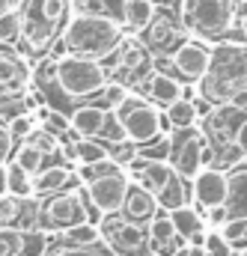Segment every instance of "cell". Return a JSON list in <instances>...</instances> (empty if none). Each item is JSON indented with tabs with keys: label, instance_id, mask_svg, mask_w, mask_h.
Here are the masks:
<instances>
[{
	"label": "cell",
	"instance_id": "obj_1",
	"mask_svg": "<svg viewBox=\"0 0 247 256\" xmlns=\"http://www.w3.org/2000/svg\"><path fill=\"white\" fill-rule=\"evenodd\" d=\"M194 92L208 104H232L238 92H247V42L220 39L212 42L208 72L194 84Z\"/></svg>",
	"mask_w": 247,
	"mask_h": 256
},
{
	"label": "cell",
	"instance_id": "obj_2",
	"mask_svg": "<svg viewBox=\"0 0 247 256\" xmlns=\"http://www.w3.org/2000/svg\"><path fill=\"white\" fill-rule=\"evenodd\" d=\"M122 36H125V27L120 21H114V18L72 12V18L66 21V27H62L57 42L62 45L66 54L104 63L116 51V45L122 42Z\"/></svg>",
	"mask_w": 247,
	"mask_h": 256
},
{
	"label": "cell",
	"instance_id": "obj_3",
	"mask_svg": "<svg viewBox=\"0 0 247 256\" xmlns=\"http://www.w3.org/2000/svg\"><path fill=\"white\" fill-rule=\"evenodd\" d=\"M21 15V45L30 57H45L72 18V0H15Z\"/></svg>",
	"mask_w": 247,
	"mask_h": 256
},
{
	"label": "cell",
	"instance_id": "obj_4",
	"mask_svg": "<svg viewBox=\"0 0 247 256\" xmlns=\"http://www.w3.org/2000/svg\"><path fill=\"white\" fill-rule=\"evenodd\" d=\"M125 170L131 173V179L137 185H143L146 191L155 194L158 206L164 212H173L179 206L194 202V194H190V182L182 179L170 161H152V158H143V155H131L125 161Z\"/></svg>",
	"mask_w": 247,
	"mask_h": 256
},
{
	"label": "cell",
	"instance_id": "obj_5",
	"mask_svg": "<svg viewBox=\"0 0 247 256\" xmlns=\"http://www.w3.org/2000/svg\"><path fill=\"white\" fill-rule=\"evenodd\" d=\"M242 0H182L179 24L188 36L202 42H220L236 33Z\"/></svg>",
	"mask_w": 247,
	"mask_h": 256
},
{
	"label": "cell",
	"instance_id": "obj_6",
	"mask_svg": "<svg viewBox=\"0 0 247 256\" xmlns=\"http://www.w3.org/2000/svg\"><path fill=\"white\" fill-rule=\"evenodd\" d=\"M114 116L122 126L125 140L134 149L137 146H146V143H152V140H158V137H164V134L173 131L170 122H167V116H164V108L152 104L137 90H128V96L114 108Z\"/></svg>",
	"mask_w": 247,
	"mask_h": 256
},
{
	"label": "cell",
	"instance_id": "obj_7",
	"mask_svg": "<svg viewBox=\"0 0 247 256\" xmlns=\"http://www.w3.org/2000/svg\"><path fill=\"white\" fill-rule=\"evenodd\" d=\"M57 86L62 90V96L74 104L80 102H92L102 96V90L108 86V68L98 60H86V57H74L66 54L57 60Z\"/></svg>",
	"mask_w": 247,
	"mask_h": 256
},
{
	"label": "cell",
	"instance_id": "obj_8",
	"mask_svg": "<svg viewBox=\"0 0 247 256\" xmlns=\"http://www.w3.org/2000/svg\"><path fill=\"white\" fill-rule=\"evenodd\" d=\"M104 68L110 80H120L128 90H140L143 80L152 74V51L143 45L140 36L125 33L116 51L104 60Z\"/></svg>",
	"mask_w": 247,
	"mask_h": 256
},
{
	"label": "cell",
	"instance_id": "obj_9",
	"mask_svg": "<svg viewBox=\"0 0 247 256\" xmlns=\"http://www.w3.org/2000/svg\"><path fill=\"white\" fill-rule=\"evenodd\" d=\"M90 224V206L84 200V191H57L51 196H39V230L45 236L66 232L72 226Z\"/></svg>",
	"mask_w": 247,
	"mask_h": 256
},
{
	"label": "cell",
	"instance_id": "obj_10",
	"mask_svg": "<svg viewBox=\"0 0 247 256\" xmlns=\"http://www.w3.org/2000/svg\"><path fill=\"white\" fill-rule=\"evenodd\" d=\"M167 161L173 164V170L182 179L190 182L202 167L212 164V146H208V140L202 137V131L196 126L173 128L170 131V155H167Z\"/></svg>",
	"mask_w": 247,
	"mask_h": 256
},
{
	"label": "cell",
	"instance_id": "obj_11",
	"mask_svg": "<svg viewBox=\"0 0 247 256\" xmlns=\"http://www.w3.org/2000/svg\"><path fill=\"white\" fill-rule=\"evenodd\" d=\"M102 242L114 250V256H149V236L146 226L125 220L120 212L114 214H102V220L96 224Z\"/></svg>",
	"mask_w": 247,
	"mask_h": 256
},
{
	"label": "cell",
	"instance_id": "obj_12",
	"mask_svg": "<svg viewBox=\"0 0 247 256\" xmlns=\"http://www.w3.org/2000/svg\"><path fill=\"white\" fill-rule=\"evenodd\" d=\"M247 120V108H236V104H212L208 114H202L196 120V128L202 131V137L208 140L212 149L236 143L238 131Z\"/></svg>",
	"mask_w": 247,
	"mask_h": 256
},
{
	"label": "cell",
	"instance_id": "obj_13",
	"mask_svg": "<svg viewBox=\"0 0 247 256\" xmlns=\"http://www.w3.org/2000/svg\"><path fill=\"white\" fill-rule=\"evenodd\" d=\"M128 185H131V173L122 167V170H116V173L92 182V185H84L80 191H84V200H86L90 208H96L102 214H114V212L122 208Z\"/></svg>",
	"mask_w": 247,
	"mask_h": 256
},
{
	"label": "cell",
	"instance_id": "obj_14",
	"mask_svg": "<svg viewBox=\"0 0 247 256\" xmlns=\"http://www.w3.org/2000/svg\"><path fill=\"white\" fill-rule=\"evenodd\" d=\"M185 39L188 33L182 30L179 18L170 15V12H155V18L143 30V45L152 51V57H170Z\"/></svg>",
	"mask_w": 247,
	"mask_h": 256
},
{
	"label": "cell",
	"instance_id": "obj_15",
	"mask_svg": "<svg viewBox=\"0 0 247 256\" xmlns=\"http://www.w3.org/2000/svg\"><path fill=\"white\" fill-rule=\"evenodd\" d=\"M33 66L24 54L0 45V98H21L30 90Z\"/></svg>",
	"mask_w": 247,
	"mask_h": 256
},
{
	"label": "cell",
	"instance_id": "obj_16",
	"mask_svg": "<svg viewBox=\"0 0 247 256\" xmlns=\"http://www.w3.org/2000/svg\"><path fill=\"white\" fill-rule=\"evenodd\" d=\"M173 68H176V78L182 84H196L206 72H208V60H212V42H202V39H194L188 36L185 42L170 54Z\"/></svg>",
	"mask_w": 247,
	"mask_h": 256
},
{
	"label": "cell",
	"instance_id": "obj_17",
	"mask_svg": "<svg viewBox=\"0 0 247 256\" xmlns=\"http://www.w3.org/2000/svg\"><path fill=\"white\" fill-rule=\"evenodd\" d=\"M190 194H194V206L206 214L208 208H220L226 202V170L220 167H202L194 179H190Z\"/></svg>",
	"mask_w": 247,
	"mask_h": 256
},
{
	"label": "cell",
	"instance_id": "obj_18",
	"mask_svg": "<svg viewBox=\"0 0 247 256\" xmlns=\"http://www.w3.org/2000/svg\"><path fill=\"white\" fill-rule=\"evenodd\" d=\"M110 116H114L110 108H104L102 102H96V98L92 102H80L68 114V128L78 137H102L108 122H110Z\"/></svg>",
	"mask_w": 247,
	"mask_h": 256
},
{
	"label": "cell",
	"instance_id": "obj_19",
	"mask_svg": "<svg viewBox=\"0 0 247 256\" xmlns=\"http://www.w3.org/2000/svg\"><path fill=\"white\" fill-rule=\"evenodd\" d=\"M146 236H149V254L155 256H173L182 248H188V242L176 232V226L170 220V212H164V208L146 224Z\"/></svg>",
	"mask_w": 247,
	"mask_h": 256
},
{
	"label": "cell",
	"instance_id": "obj_20",
	"mask_svg": "<svg viewBox=\"0 0 247 256\" xmlns=\"http://www.w3.org/2000/svg\"><path fill=\"white\" fill-rule=\"evenodd\" d=\"M140 92H143L152 104L167 108L170 102H176V98H182V96H194V84H182L176 74H167V72H155V68H152V74L143 80Z\"/></svg>",
	"mask_w": 247,
	"mask_h": 256
},
{
	"label": "cell",
	"instance_id": "obj_21",
	"mask_svg": "<svg viewBox=\"0 0 247 256\" xmlns=\"http://www.w3.org/2000/svg\"><path fill=\"white\" fill-rule=\"evenodd\" d=\"M158 212H161V206H158L155 194L146 191L143 185H137V182L131 179V185H128V194H125V202H122V208H120V214H122L125 220H131V224L146 226V224H149Z\"/></svg>",
	"mask_w": 247,
	"mask_h": 256
},
{
	"label": "cell",
	"instance_id": "obj_22",
	"mask_svg": "<svg viewBox=\"0 0 247 256\" xmlns=\"http://www.w3.org/2000/svg\"><path fill=\"white\" fill-rule=\"evenodd\" d=\"M170 220H173L176 232L185 238L188 244H206L208 226H206V218H202V212H200L194 202L173 208V212H170Z\"/></svg>",
	"mask_w": 247,
	"mask_h": 256
},
{
	"label": "cell",
	"instance_id": "obj_23",
	"mask_svg": "<svg viewBox=\"0 0 247 256\" xmlns=\"http://www.w3.org/2000/svg\"><path fill=\"white\" fill-rule=\"evenodd\" d=\"M230 218H247V161L226 170V202Z\"/></svg>",
	"mask_w": 247,
	"mask_h": 256
},
{
	"label": "cell",
	"instance_id": "obj_24",
	"mask_svg": "<svg viewBox=\"0 0 247 256\" xmlns=\"http://www.w3.org/2000/svg\"><path fill=\"white\" fill-rule=\"evenodd\" d=\"M72 170L74 167H68L62 161L45 164L33 176V196H51V194H57V191H66L68 188V179H72Z\"/></svg>",
	"mask_w": 247,
	"mask_h": 256
},
{
	"label": "cell",
	"instance_id": "obj_25",
	"mask_svg": "<svg viewBox=\"0 0 247 256\" xmlns=\"http://www.w3.org/2000/svg\"><path fill=\"white\" fill-rule=\"evenodd\" d=\"M155 12H158L155 0H125V3H122V18H120V24L125 27V33H134V36H140V33L149 27V21L155 18Z\"/></svg>",
	"mask_w": 247,
	"mask_h": 256
},
{
	"label": "cell",
	"instance_id": "obj_26",
	"mask_svg": "<svg viewBox=\"0 0 247 256\" xmlns=\"http://www.w3.org/2000/svg\"><path fill=\"white\" fill-rule=\"evenodd\" d=\"M104 158H116V152H114V146L104 143L102 137H78V140H74V167H78V164L104 161Z\"/></svg>",
	"mask_w": 247,
	"mask_h": 256
},
{
	"label": "cell",
	"instance_id": "obj_27",
	"mask_svg": "<svg viewBox=\"0 0 247 256\" xmlns=\"http://www.w3.org/2000/svg\"><path fill=\"white\" fill-rule=\"evenodd\" d=\"M164 116H167L170 128H190V126H196V120H200L196 104H194L190 96H182V98L170 102V104L164 108Z\"/></svg>",
	"mask_w": 247,
	"mask_h": 256
},
{
	"label": "cell",
	"instance_id": "obj_28",
	"mask_svg": "<svg viewBox=\"0 0 247 256\" xmlns=\"http://www.w3.org/2000/svg\"><path fill=\"white\" fill-rule=\"evenodd\" d=\"M45 256H114V250L104 242H98V244H66V242H57L48 236Z\"/></svg>",
	"mask_w": 247,
	"mask_h": 256
},
{
	"label": "cell",
	"instance_id": "obj_29",
	"mask_svg": "<svg viewBox=\"0 0 247 256\" xmlns=\"http://www.w3.org/2000/svg\"><path fill=\"white\" fill-rule=\"evenodd\" d=\"M116 170H122V161L120 158H104V161H92V164H78L74 167V176H78V182L84 188V185H92V182L116 173Z\"/></svg>",
	"mask_w": 247,
	"mask_h": 256
},
{
	"label": "cell",
	"instance_id": "obj_30",
	"mask_svg": "<svg viewBox=\"0 0 247 256\" xmlns=\"http://www.w3.org/2000/svg\"><path fill=\"white\" fill-rule=\"evenodd\" d=\"M15 167H21L24 173H30V176H36L42 167H45V155L33 146V143H27V140H21V143H15V152H12V158H9Z\"/></svg>",
	"mask_w": 247,
	"mask_h": 256
},
{
	"label": "cell",
	"instance_id": "obj_31",
	"mask_svg": "<svg viewBox=\"0 0 247 256\" xmlns=\"http://www.w3.org/2000/svg\"><path fill=\"white\" fill-rule=\"evenodd\" d=\"M122 3L125 0H72V12L84 15H102V18H122Z\"/></svg>",
	"mask_w": 247,
	"mask_h": 256
},
{
	"label": "cell",
	"instance_id": "obj_32",
	"mask_svg": "<svg viewBox=\"0 0 247 256\" xmlns=\"http://www.w3.org/2000/svg\"><path fill=\"white\" fill-rule=\"evenodd\" d=\"M3 191L15 194V196H33V176L9 161L3 167Z\"/></svg>",
	"mask_w": 247,
	"mask_h": 256
},
{
	"label": "cell",
	"instance_id": "obj_33",
	"mask_svg": "<svg viewBox=\"0 0 247 256\" xmlns=\"http://www.w3.org/2000/svg\"><path fill=\"white\" fill-rule=\"evenodd\" d=\"M15 226H18L21 232L39 230V196H21V202H18V218H15Z\"/></svg>",
	"mask_w": 247,
	"mask_h": 256
},
{
	"label": "cell",
	"instance_id": "obj_34",
	"mask_svg": "<svg viewBox=\"0 0 247 256\" xmlns=\"http://www.w3.org/2000/svg\"><path fill=\"white\" fill-rule=\"evenodd\" d=\"M18 39H21V15L12 6L0 15V45H15Z\"/></svg>",
	"mask_w": 247,
	"mask_h": 256
},
{
	"label": "cell",
	"instance_id": "obj_35",
	"mask_svg": "<svg viewBox=\"0 0 247 256\" xmlns=\"http://www.w3.org/2000/svg\"><path fill=\"white\" fill-rule=\"evenodd\" d=\"M0 256H24V232L18 226H0Z\"/></svg>",
	"mask_w": 247,
	"mask_h": 256
},
{
	"label": "cell",
	"instance_id": "obj_36",
	"mask_svg": "<svg viewBox=\"0 0 247 256\" xmlns=\"http://www.w3.org/2000/svg\"><path fill=\"white\" fill-rule=\"evenodd\" d=\"M39 126V120L33 116V110H24V114H18V116H12L6 128H9V134L15 137V143H21V140H27V134L33 131V128Z\"/></svg>",
	"mask_w": 247,
	"mask_h": 256
},
{
	"label": "cell",
	"instance_id": "obj_37",
	"mask_svg": "<svg viewBox=\"0 0 247 256\" xmlns=\"http://www.w3.org/2000/svg\"><path fill=\"white\" fill-rule=\"evenodd\" d=\"M18 202H21V196H15L9 191H0V226H15Z\"/></svg>",
	"mask_w": 247,
	"mask_h": 256
},
{
	"label": "cell",
	"instance_id": "obj_38",
	"mask_svg": "<svg viewBox=\"0 0 247 256\" xmlns=\"http://www.w3.org/2000/svg\"><path fill=\"white\" fill-rule=\"evenodd\" d=\"M12 152H15V137L9 134L6 122H0V167H6V164H9Z\"/></svg>",
	"mask_w": 247,
	"mask_h": 256
},
{
	"label": "cell",
	"instance_id": "obj_39",
	"mask_svg": "<svg viewBox=\"0 0 247 256\" xmlns=\"http://www.w3.org/2000/svg\"><path fill=\"white\" fill-rule=\"evenodd\" d=\"M236 30L242 33V39L247 42V3H238V18H236Z\"/></svg>",
	"mask_w": 247,
	"mask_h": 256
},
{
	"label": "cell",
	"instance_id": "obj_40",
	"mask_svg": "<svg viewBox=\"0 0 247 256\" xmlns=\"http://www.w3.org/2000/svg\"><path fill=\"white\" fill-rule=\"evenodd\" d=\"M238 146H242V152H244V158H247V120H244V126H242V131H238Z\"/></svg>",
	"mask_w": 247,
	"mask_h": 256
},
{
	"label": "cell",
	"instance_id": "obj_41",
	"mask_svg": "<svg viewBox=\"0 0 247 256\" xmlns=\"http://www.w3.org/2000/svg\"><path fill=\"white\" fill-rule=\"evenodd\" d=\"M185 256H206V248H202V244H188Z\"/></svg>",
	"mask_w": 247,
	"mask_h": 256
},
{
	"label": "cell",
	"instance_id": "obj_42",
	"mask_svg": "<svg viewBox=\"0 0 247 256\" xmlns=\"http://www.w3.org/2000/svg\"><path fill=\"white\" fill-rule=\"evenodd\" d=\"M12 6H15V0H0V15H3L6 9H12Z\"/></svg>",
	"mask_w": 247,
	"mask_h": 256
},
{
	"label": "cell",
	"instance_id": "obj_43",
	"mask_svg": "<svg viewBox=\"0 0 247 256\" xmlns=\"http://www.w3.org/2000/svg\"><path fill=\"white\" fill-rule=\"evenodd\" d=\"M232 256H247V248H242V250H236Z\"/></svg>",
	"mask_w": 247,
	"mask_h": 256
},
{
	"label": "cell",
	"instance_id": "obj_44",
	"mask_svg": "<svg viewBox=\"0 0 247 256\" xmlns=\"http://www.w3.org/2000/svg\"><path fill=\"white\" fill-rule=\"evenodd\" d=\"M0 191H3V167H0Z\"/></svg>",
	"mask_w": 247,
	"mask_h": 256
},
{
	"label": "cell",
	"instance_id": "obj_45",
	"mask_svg": "<svg viewBox=\"0 0 247 256\" xmlns=\"http://www.w3.org/2000/svg\"><path fill=\"white\" fill-rule=\"evenodd\" d=\"M149 256H155V254H149Z\"/></svg>",
	"mask_w": 247,
	"mask_h": 256
},
{
	"label": "cell",
	"instance_id": "obj_46",
	"mask_svg": "<svg viewBox=\"0 0 247 256\" xmlns=\"http://www.w3.org/2000/svg\"><path fill=\"white\" fill-rule=\"evenodd\" d=\"M244 3H247V0H244Z\"/></svg>",
	"mask_w": 247,
	"mask_h": 256
}]
</instances>
